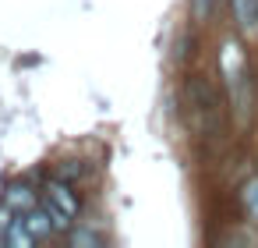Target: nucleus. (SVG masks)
Returning <instances> with one entry per match:
<instances>
[{
    "label": "nucleus",
    "mask_w": 258,
    "mask_h": 248,
    "mask_svg": "<svg viewBox=\"0 0 258 248\" xmlns=\"http://www.w3.org/2000/svg\"><path fill=\"white\" fill-rule=\"evenodd\" d=\"M223 75H226V85H230V96H233L240 117H247V103H251V96H247V64H244V54H240L237 43L223 46Z\"/></svg>",
    "instance_id": "1"
},
{
    "label": "nucleus",
    "mask_w": 258,
    "mask_h": 248,
    "mask_svg": "<svg viewBox=\"0 0 258 248\" xmlns=\"http://www.w3.org/2000/svg\"><path fill=\"white\" fill-rule=\"evenodd\" d=\"M43 202H46V213L53 216L57 230H64V227H68V223L78 216V195H75L68 184H60V181H53V184L46 188Z\"/></svg>",
    "instance_id": "2"
},
{
    "label": "nucleus",
    "mask_w": 258,
    "mask_h": 248,
    "mask_svg": "<svg viewBox=\"0 0 258 248\" xmlns=\"http://www.w3.org/2000/svg\"><path fill=\"white\" fill-rule=\"evenodd\" d=\"M233 11H237V22L247 36L258 32V0H233Z\"/></svg>",
    "instance_id": "3"
},
{
    "label": "nucleus",
    "mask_w": 258,
    "mask_h": 248,
    "mask_svg": "<svg viewBox=\"0 0 258 248\" xmlns=\"http://www.w3.org/2000/svg\"><path fill=\"white\" fill-rule=\"evenodd\" d=\"M32 230H29V223L25 220H11V227H8V237H4V244H11V248H25V244H32Z\"/></svg>",
    "instance_id": "4"
},
{
    "label": "nucleus",
    "mask_w": 258,
    "mask_h": 248,
    "mask_svg": "<svg viewBox=\"0 0 258 248\" xmlns=\"http://www.w3.org/2000/svg\"><path fill=\"white\" fill-rule=\"evenodd\" d=\"M50 220H53L50 213H29V220H25V223H29V230H32L36 237H43V234H50V230L57 227V223H50Z\"/></svg>",
    "instance_id": "5"
},
{
    "label": "nucleus",
    "mask_w": 258,
    "mask_h": 248,
    "mask_svg": "<svg viewBox=\"0 0 258 248\" xmlns=\"http://www.w3.org/2000/svg\"><path fill=\"white\" fill-rule=\"evenodd\" d=\"M8 206H15V209H32L29 188H11V191H8Z\"/></svg>",
    "instance_id": "6"
},
{
    "label": "nucleus",
    "mask_w": 258,
    "mask_h": 248,
    "mask_svg": "<svg viewBox=\"0 0 258 248\" xmlns=\"http://www.w3.org/2000/svg\"><path fill=\"white\" fill-rule=\"evenodd\" d=\"M244 206H247V213L258 220V177L244 184Z\"/></svg>",
    "instance_id": "7"
},
{
    "label": "nucleus",
    "mask_w": 258,
    "mask_h": 248,
    "mask_svg": "<svg viewBox=\"0 0 258 248\" xmlns=\"http://www.w3.org/2000/svg\"><path fill=\"white\" fill-rule=\"evenodd\" d=\"M191 8H195V18H209L212 0H191Z\"/></svg>",
    "instance_id": "8"
},
{
    "label": "nucleus",
    "mask_w": 258,
    "mask_h": 248,
    "mask_svg": "<svg viewBox=\"0 0 258 248\" xmlns=\"http://www.w3.org/2000/svg\"><path fill=\"white\" fill-rule=\"evenodd\" d=\"M8 216H11L8 209H0V241L8 237V227H11V220H8Z\"/></svg>",
    "instance_id": "9"
},
{
    "label": "nucleus",
    "mask_w": 258,
    "mask_h": 248,
    "mask_svg": "<svg viewBox=\"0 0 258 248\" xmlns=\"http://www.w3.org/2000/svg\"><path fill=\"white\" fill-rule=\"evenodd\" d=\"M71 241H75V244H89V241H96V237H89V234H71Z\"/></svg>",
    "instance_id": "10"
}]
</instances>
